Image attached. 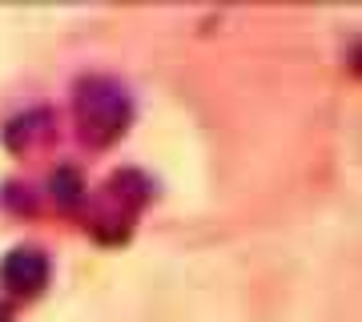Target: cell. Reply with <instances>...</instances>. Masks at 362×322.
Masks as SVG:
<instances>
[{
  "instance_id": "obj_3",
  "label": "cell",
  "mask_w": 362,
  "mask_h": 322,
  "mask_svg": "<svg viewBox=\"0 0 362 322\" xmlns=\"http://www.w3.org/2000/svg\"><path fill=\"white\" fill-rule=\"evenodd\" d=\"M49 190H52V202L65 209V214H73V209L85 206V178H81L73 166L57 169V173H52V181H49Z\"/></svg>"
},
{
  "instance_id": "obj_2",
  "label": "cell",
  "mask_w": 362,
  "mask_h": 322,
  "mask_svg": "<svg viewBox=\"0 0 362 322\" xmlns=\"http://www.w3.org/2000/svg\"><path fill=\"white\" fill-rule=\"evenodd\" d=\"M0 278H4L8 290H16V294H25V298L40 294L45 282H49V254L37 250V246H16V250H8V258H4Z\"/></svg>"
},
{
  "instance_id": "obj_4",
  "label": "cell",
  "mask_w": 362,
  "mask_h": 322,
  "mask_svg": "<svg viewBox=\"0 0 362 322\" xmlns=\"http://www.w3.org/2000/svg\"><path fill=\"white\" fill-rule=\"evenodd\" d=\"M49 125H52V117L45 113V109H33V113L8 121V129H4V142H8V149H28L33 142H40V137H45V129H49Z\"/></svg>"
},
{
  "instance_id": "obj_1",
  "label": "cell",
  "mask_w": 362,
  "mask_h": 322,
  "mask_svg": "<svg viewBox=\"0 0 362 322\" xmlns=\"http://www.w3.org/2000/svg\"><path fill=\"white\" fill-rule=\"evenodd\" d=\"M73 105H77V129L93 149L121 142V133L133 121V101L125 85H117L113 77H85L73 89Z\"/></svg>"
},
{
  "instance_id": "obj_5",
  "label": "cell",
  "mask_w": 362,
  "mask_h": 322,
  "mask_svg": "<svg viewBox=\"0 0 362 322\" xmlns=\"http://www.w3.org/2000/svg\"><path fill=\"white\" fill-rule=\"evenodd\" d=\"M0 322H13V310L4 306V302H0Z\"/></svg>"
}]
</instances>
